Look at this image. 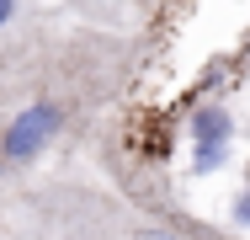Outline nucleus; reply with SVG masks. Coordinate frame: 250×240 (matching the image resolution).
<instances>
[{
  "label": "nucleus",
  "instance_id": "1",
  "mask_svg": "<svg viewBox=\"0 0 250 240\" xmlns=\"http://www.w3.org/2000/svg\"><path fill=\"white\" fill-rule=\"evenodd\" d=\"M160 59L149 27H117L91 0L38 11L0 32V214L11 197L80 155L101 123L133 101Z\"/></svg>",
  "mask_w": 250,
  "mask_h": 240
},
{
  "label": "nucleus",
  "instance_id": "2",
  "mask_svg": "<svg viewBox=\"0 0 250 240\" xmlns=\"http://www.w3.org/2000/svg\"><path fill=\"white\" fill-rule=\"evenodd\" d=\"M0 235L5 240H240L229 230L202 224L192 208L176 219H154L69 160L32 176L11 197V208L0 214Z\"/></svg>",
  "mask_w": 250,
  "mask_h": 240
},
{
  "label": "nucleus",
  "instance_id": "3",
  "mask_svg": "<svg viewBox=\"0 0 250 240\" xmlns=\"http://www.w3.org/2000/svg\"><path fill=\"white\" fill-rule=\"evenodd\" d=\"M91 166L123 203L144 208L154 219H176L187 214V203L176 197V128L170 118H160V107H144L139 96L123 101L96 134H91Z\"/></svg>",
  "mask_w": 250,
  "mask_h": 240
},
{
  "label": "nucleus",
  "instance_id": "4",
  "mask_svg": "<svg viewBox=\"0 0 250 240\" xmlns=\"http://www.w3.org/2000/svg\"><path fill=\"white\" fill-rule=\"evenodd\" d=\"M181 128H187V144H192V155H187V176L192 182H208L224 166H234V134H240V123H234V107L224 96L181 101Z\"/></svg>",
  "mask_w": 250,
  "mask_h": 240
},
{
  "label": "nucleus",
  "instance_id": "5",
  "mask_svg": "<svg viewBox=\"0 0 250 240\" xmlns=\"http://www.w3.org/2000/svg\"><path fill=\"white\" fill-rule=\"evenodd\" d=\"M187 5H192V0H128V11L139 16V27H149V32H165Z\"/></svg>",
  "mask_w": 250,
  "mask_h": 240
},
{
  "label": "nucleus",
  "instance_id": "6",
  "mask_svg": "<svg viewBox=\"0 0 250 240\" xmlns=\"http://www.w3.org/2000/svg\"><path fill=\"white\" fill-rule=\"evenodd\" d=\"M53 5H69V0H0V32L27 22V16H38V11H53Z\"/></svg>",
  "mask_w": 250,
  "mask_h": 240
},
{
  "label": "nucleus",
  "instance_id": "7",
  "mask_svg": "<svg viewBox=\"0 0 250 240\" xmlns=\"http://www.w3.org/2000/svg\"><path fill=\"white\" fill-rule=\"evenodd\" d=\"M229 235H250V166H245V176H240L234 203H229Z\"/></svg>",
  "mask_w": 250,
  "mask_h": 240
},
{
  "label": "nucleus",
  "instance_id": "8",
  "mask_svg": "<svg viewBox=\"0 0 250 240\" xmlns=\"http://www.w3.org/2000/svg\"><path fill=\"white\" fill-rule=\"evenodd\" d=\"M0 240H5V235H0Z\"/></svg>",
  "mask_w": 250,
  "mask_h": 240
}]
</instances>
